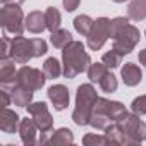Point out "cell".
Segmentation results:
<instances>
[{
	"mask_svg": "<svg viewBox=\"0 0 146 146\" xmlns=\"http://www.w3.org/2000/svg\"><path fill=\"white\" fill-rule=\"evenodd\" d=\"M91 65V57L84 50L81 41L72 40L67 46L62 48V67H64V78L74 79L78 74L88 70Z\"/></svg>",
	"mask_w": 146,
	"mask_h": 146,
	"instance_id": "cell-1",
	"label": "cell"
},
{
	"mask_svg": "<svg viewBox=\"0 0 146 146\" xmlns=\"http://www.w3.org/2000/svg\"><path fill=\"white\" fill-rule=\"evenodd\" d=\"M125 113H127V108L120 102H112V100H107V98H98L95 107H93V112H91L90 125L93 129L105 131L110 124L117 122Z\"/></svg>",
	"mask_w": 146,
	"mask_h": 146,
	"instance_id": "cell-2",
	"label": "cell"
},
{
	"mask_svg": "<svg viewBox=\"0 0 146 146\" xmlns=\"http://www.w3.org/2000/svg\"><path fill=\"white\" fill-rule=\"evenodd\" d=\"M98 93L93 88V84H81L78 88L76 93V108L72 112V120L78 125H90V119H91V112L93 107L98 100Z\"/></svg>",
	"mask_w": 146,
	"mask_h": 146,
	"instance_id": "cell-3",
	"label": "cell"
},
{
	"mask_svg": "<svg viewBox=\"0 0 146 146\" xmlns=\"http://www.w3.org/2000/svg\"><path fill=\"white\" fill-rule=\"evenodd\" d=\"M124 136V146H134L141 144L146 139V124L136 115L134 112H127L124 117H120L115 122Z\"/></svg>",
	"mask_w": 146,
	"mask_h": 146,
	"instance_id": "cell-4",
	"label": "cell"
},
{
	"mask_svg": "<svg viewBox=\"0 0 146 146\" xmlns=\"http://www.w3.org/2000/svg\"><path fill=\"white\" fill-rule=\"evenodd\" d=\"M0 26L4 29V35L11 38L23 36L26 29V17L21 5H4L0 9Z\"/></svg>",
	"mask_w": 146,
	"mask_h": 146,
	"instance_id": "cell-5",
	"label": "cell"
},
{
	"mask_svg": "<svg viewBox=\"0 0 146 146\" xmlns=\"http://www.w3.org/2000/svg\"><path fill=\"white\" fill-rule=\"evenodd\" d=\"M139 40H141L139 29H137L136 26H132V24H127V26L112 40V41H113L112 48H113L115 52H119V53L124 57V55H129V53L136 48V45L139 43Z\"/></svg>",
	"mask_w": 146,
	"mask_h": 146,
	"instance_id": "cell-6",
	"label": "cell"
},
{
	"mask_svg": "<svg viewBox=\"0 0 146 146\" xmlns=\"http://www.w3.org/2000/svg\"><path fill=\"white\" fill-rule=\"evenodd\" d=\"M110 38V19L108 17H98L86 36V45L90 50H102L107 40Z\"/></svg>",
	"mask_w": 146,
	"mask_h": 146,
	"instance_id": "cell-7",
	"label": "cell"
},
{
	"mask_svg": "<svg viewBox=\"0 0 146 146\" xmlns=\"http://www.w3.org/2000/svg\"><path fill=\"white\" fill-rule=\"evenodd\" d=\"M11 58H14L16 64H28L35 57V43L33 38L16 36L11 40Z\"/></svg>",
	"mask_w": 146,
	"mask_h": 146,
	"instance_id": "cell-8",
	"label": "cell"
},
{
	"mask_svg": "<svg viewBox=\"0 0 146 146\" xmlns=\"http://www.w3.org/2000/svg\"><path fill=\"white\" fill-rule=\"evenodd\" d=\"M28 113L31 115V119L35 120V124L38 125V129L41 132H52L53 129V117L48 112V107L45 102H36V103H29L28 107Z\"/></svg>",
	"mask_w": 146,
	"mask_h": 146,
	"instance_id": "cell-9",
	"label": "cell"
},
{
	"mask_svg": "<svg viewBox=\"0 0 146 146\" xmlns=\"http://www.w3.org/2000/svg\"><path fill=\"white\" fill-rule=\"evenodd\" d=\"M45 72L36 69V67H29V65H23L17 72V83L36 91V90H41L45 86Z\"/></svg>",
	"mask_w": 146,
	"mask_h": 146,
	"instance_id": "cell-10",
	"label": "cell"
},
{
	"mask_svg": "<svg viewBox=\"0 0 146 146\" xmlns=\"http://www.w3.org/2000/svg\"><path fill=\"white\" fill-rule=\"evenodd\" d=\"M17 72L14 58H0V88L11 91L14 86H17Z\"/></svg>",
	"mask_w": 146,
	"mask_h": 146,
	"instance_id": "cell-11",
	"label": "cell"
},
{
	"mask_svg": "<svg viewBox=\"0 0 146 146\" xmlns=\"http://www.w3.org/2000/svg\"><path fill=\"white\" fill-rule=\"evenodd\" d=\"M46 95H48V100L52 102L53 108L58 110V112L65 110V108L69 107V103H70L69 90H67L64 84H53V86H50L48 91H46Z\"/></svg>",
	"mask_w": 146,
	"mask_h": 146,
	"instance_id": "cell-12",
	"label": "cell"
},
{
	"mask_svg": "<svg viewBox=\"0 0 146 146\" xmlns=\"http://www.w3.org/2000/svg\"><path fill=\"white\" fill-rule=\"evenodd\" d=\"M38 125L35 124L33 119H21V124H19V136H21V141L26 144V146H33V144H38V139H36V134H38Z\"/></svg>",
	"mask_w": 146,
	"mask_h": 146,
	"instance_id": "cell-13",
	"label": "cell"
},
{
	"mask_svg": "<svg viewBox=\"0 0 146 146\" xmlns=\"http://www.w3.org/2000/svg\"><path fill=\"white\" fill-rule=\"evenodd\" d=\"M21 119L14 110H9L7 107H2V113H0V129L5 134H12L19 131Z\"/></svg>",
	"mask_w": 146,
	"mask_h": 146,
	"instance_id": "cell-14",
	"label": "cell"
},
{
	"mask_svg": "<svg viewBox=\"0 0 146 146\" xmlns=\"http://www.w3.org/2000/svg\"><path fill=\"white\" fill-rule=\"evenodd\" d=\"M120 78H122V81H124L125 86H137L141 83L143 72H141V69L134 62H127L120 69Z\"/></svg>",
	"mask_w": 146,
	"mask_h": 146,
	"instance_id": "cell-15",
	"label": "cell"
},
{
	"mask_svg": "<svg viewBox=\"0 0 146 146\" xmlns=\"http://www.w3.org/2000/svg\"><path fill=\"white\" fill-rule=\"evenodd\" d=\"M26 29L33 35H40L43 33L46 28V17H45V12L41 11H33L26 16Z\"/></svg>",
	"mask_w": 146,
	"mask_h": 146,
	"instance_id": "cell-16",
	"label": "cell"
},
{
	"mask_svg": "<svg viewBox=\"0 0 146 146\" xmlns=\"http://www.w3.org/2000/svg\"><path fill=\"white\" fill-rule=\"evenodd\" d=\"M9 93H11V96H12V103L17 105V107H28V105L33 102V95H35L33 90H29V88H26V86H23V84L14 86Z\"/></svg>",
	"mask_w": 146,
	"mask_h": 146,
	"instance_id": "cell-17",
	"label": "cell"
},
{
	"mask_svg": "<svg viewBox=\"0 0 146 146\" xmlns=\"http://www.w3.org/2000/svg\"><path fill=\"white\" fill-rule=\"evenodd\" d=\"M127 17L136 23L144 21L146 19V0H131L127 5Z\"/></svg>",
	"mask_w": 146,
	"mask_h": 146,
	"instance_id": "cell-18",
	"label": "cell"
},
{
	"mask_svg": "<svg viewBox=\"0 0 146 146\" xmlns=\"http://www.w3.org/2000/svg\"><path fill=\"white\" fill-rule=\"evenodd\" d=\"M43 72H45L46 79H57L60 78V74H64V67L55 57H50L43 64Z\"/></svg>",
	"mask_w": 146,
	"mask_h": 146,
	"instance_id": "cell-19",
	"label": "cell"
},
{
	"mask_svg": "<svg viewBox=\"0 0 146 146\" xmlns=\"http://www.w3.org/2000/svg\"><path fill=\"white\" fill-rule=\"evenodd\" d=\"M48 143L50 144H72L74 143V134H72V131L67 129V127H60L50 136Z\"/></svg>",
	"mask_w": 146,
	"mask_h": 146,
	"instance_id": "cell-20",
	"label": "cell"
},
{
	"mask_svg": "<svg viewBox=\"0 0 146 146\" xmlns=\"http://www.w3.org/2000/svg\"><path fill=\"white\" fill-rule=\"evenodd\" d=\"M45 17H46V28L50 33H55L57 29H60V24H62V16L58 12V9L55 7H48L45 11Z\"/></svg>",
	"mask_w": 146,
	"mask_h": 146,
	"instance_id": "cell-21",
	"label": "cell"
},
{
	"mask_svg": "<svg viewBox=\"0 0 146 146\" xmlns=\"http://www.w3.org/2000/svg\"><path fill=\"white\" fill-rule=\"evenodd\" d=\"M50 41H52V45L55 46V48H64V46H67L70 41H72V35H70V31L69 29H57L55 33H52V36H50Z\"/></svg>",
	"mask_w": 146,
	"mask_h": 146,
	"instance_id": "cell-22",
	"label": "cell"
},
{
	"mask_svg": "<svg viewBox=\"0 0 146 146\" xmlns=\"http://www.w3.org/2000/svg\"><path fill=\"white\" fill-rule=\"evenodd\" d=\"M93 24H95V21H93L90 16H86V14H81V16H78V17L74 19V28H76V31H78L79 35H83V36H88V35H90Z\"/></svg>",
	"mask_w": 146,
	"mask_h": 146,
	"instance_id": "cell-23",
	"label": "cell"
},
{
	"mask_svg": "<svg viewBox=\"0 0 146 146\" xmlns=\"http://www.w3.org/2000/svg\"><path fill=\"white\" fill-rule=\"evenodd\" d=\"M107 72H108V67L103 62H96V64H91L88 67V78L91 83H100Z\"/></svg>",
	"mask_w": 146,
	"mask_h": 146,
	"instance_id": "cell-24",
	"label": "cell"
},
{
	"mask_svg": "<svg viewBox=\"0 0 146 146\" xmlns=\"http://www.w3.org/2000/svg\"><path fill=\"white\" fill-rule=\"evenodd\" d=\"M105 137H107V141H108V144H124V136H122V131H120V127L113 122V124H110L107 129H105Z\"/></svg>",
	"mask_w": 146,
	"mask_h": 146,
	"instance_id": "cell-25",
	"label": "cell"
},
{
	"mask_svg": "<svg viewBox=\"0 0 146 146\" xmlns=\"http://www.w3.org/2000/svg\"><path fill=\"white\" fill-rule=\"evenodd\" d=\"M98 84H100L102 91H105V93H113V91H117V86H119L117 78L112 74V72H107V74L102 78V81H100Z\"/></svg>",
	"mask_w": 146,
	"mask_h": 146,
	"instance_id": "cell-26",
	"label": "cell"
},
{
	"mask_svg": "<svg viewBox=\"0 0 146 146\" xmlns=\"http://www.w3.org/2000/svg\"><path fill=\"white\" fill-rule=\"evenodd\" d=\"M120 60H122V55H120L119 52H115L113 48H112L110 52H107V53L102 57V62H103L108 69H115V67H119V65H120Z\"/></svg>",
	"mask_w": 146,
	"mask_h": 146,
	"instance_id": "cell-27",
	"label": "cell"
},
{
	"mask_svg": "<svg viewBox=\"0 0 146 146\" xmlns=\"http://www.w3.org/2000/svg\"><path fill=\"white\" fill-rule=\"evenodd\" d=\"M127 24H129V17H115V19H110V38L113 40Z\"/></svg>",
	"mask_w": 146,
	"mask_h": 146,
	"instance_id": "cell-28",
	"label": "cell"
},
{
	"mask_svg": "<svg viewBox=\"0 0 146 146\" xmlns=\"http://www.w3.org/2000/svg\"><path fill=\"white\" fill-rule=\"evenodd\" d=\"M83 144H86V146H105V144H108V141H107V137H105V134H86V136H83Z\"/></svg>",
	"mask_w": 146,
	"mask_h": 146,
	"instance_id": "cell-29",
	"label": "cell"
},
{
	"mask_svg": "<svg viewBox=\"0 0 146 146\" xmlns=\"http://www.w3.org/2000/svg\"><path fill=\"white\" fill-rule=\"evenodd\" d=\"M131 112H134L136 115H146V95H143V96H137V98H134L132 100V103H131Z\"/></svg>",
	"mask_w": 146,
	"mask_h": 146,
	"instance_id": "cell-30",
	"label": "cell"
},
{
	"mask_svg": "<svg viewBox=\"0 0 146 146\" xmlns=\"http://www.w3.org/2000/svg\"><path fill=\"white\" fill-rule=\"evenodd\" d=\"M11 36L4 35L2 36V52H0V58H9L11 57Z\"/></svg>",
	"mask_w": 146,
	"mask_h": 146,
	"instance_id": "cell-31",
	"label": "cell"
},
{
	"mask_svg": "<svg viewBox=\"0 0 146 146\" xmlns=\"http://www.w3.org/2000/svg\"><path fill=\"white\" fill-rule=\"evenodd\" d=\"M62 4H64V9H65L67 12H74V11L79 7L81 0H62Z\"/></svg>",
	"mask_w": 146,
	"mask_h": 146,
	"instance_id": "cell-32",
	"label": "cell"
},
{
	"mask_svg": "<svg viewBox=\"0 0 146 146\" xmlns=\"http://www.w3.org/2000/svg\"><path fill=\"white\" fill-rule=\"evenodd\" d=\"M137 58H139V64L146 67V48H143V50L139 52V55H137Z\"/></svg>",
	"mask_w": 146,
	"mask_h": 146,
	"instance_id": "cell-33",
	"label": "cell"
},
{
	"mask_svg": "<svg viewBox=\"0 0 146 146\" xmlns=\"http://www.w3.org/2000/svg\"><path fill=\"white\" fill-rule=\"evenodd\" d=\"M4 5H21L24 4V0H2Z\"/></svg>",
	"mask_w": 146,
	"mask_h": 146,
	"instance_id": "cell-34",
	"label": "cell"
},
{
	"mask_svg": "<svg viewBox=\"0 0 146 146\" xmlns=\"http://www.w3.org/2000/svg\"><path fill=\"white\" fill-rule=\"evenodd\" d=\"M115 4H122V2H127V0H113Z\"/></svg>",
	"mask_w": 146,
	"mask_h": 146,
	"instance_id": "cell-35",
	"label": "cell"
},
{
	"mask_svg": "<svg viewBox=\"0 0 146 146\" xmlns=\"http://www.w3.org/2000/svg\"><path fill=\"white\" fill-rule=\"evenodd\" d=\"M144 35H146V31H144Z\"/></svg>",
	"mask_w": 146,
	"mask_h": 146,
	"instance_id": "cell-36",
	"label": "cell"
}]
</instances>
